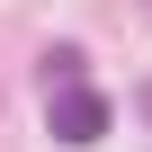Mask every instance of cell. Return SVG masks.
<instances>
[{
    "mask_svg": "<svg viewBox=\"0 0 152 152\" xmlns=\"http://www.w3.org/2000/svg\"><path fill=\"white\" fill-rule=\"evenodd\" d=\"M99 134H107V99H99L90 81L54 90V143H99Z\"/></svg>",
    "mask_w": 152,
    "mask_h": 152,
    "instance_id": "1",
    "label": "cell"
},
{
    "mask_svg": "<svg viewBox=\"0 0 152 152\" xmlns=\"http://www.w3.org/2000/svg\"><path fill=\"white\" fill-rule=\"evenodd\" d=\"M45 81H54V90H72V81H81V54H72V45H54V54H45Z\"/></svg>",
    "mask_w": 152,
    "mask_h": 152,
    "instance_id": "2",
    "label": "cell"
}]
</instances>
